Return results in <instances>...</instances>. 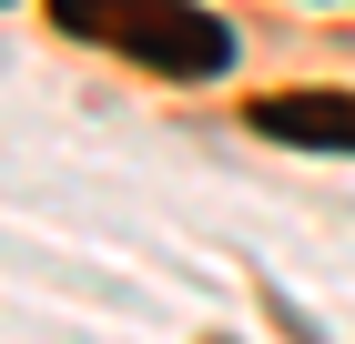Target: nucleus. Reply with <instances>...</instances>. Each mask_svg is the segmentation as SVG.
<instances>
[{
  "label": "nucleus",
  "mask_w": 355,
  "mask_h": 344,
  "mask_svg": "<svg viewBox=\"0 0 355 344\" xmlns=\"http://www.w3.org/2000/svg\"><path fill=\"white\" fill-rule=\"evenodd\" d=\"M254 132L264 142H304V152H355V91H264Z\"/></svg>",
  "instance_id": "nucleus-2"
},
{
  "label": "nucleus",
  "mask_w": 355,
  "mask_h": 344,
  "mask_svg": "<svg viewBox=\"0 0 355 344\" xmlns=\"http://www.w3.org/2000/svg\"><path fill=\"white\" fill-rule=\"evenodd\" d=\"M51 21L82 30V41H112V51H132L142 71H173V81H203L234 61V30L193 0H51Z\"/></svg>",
  "instance_id": "nucleus-1"
}]
</instances>
